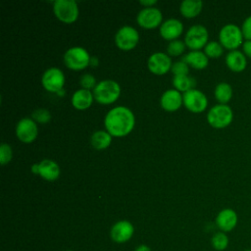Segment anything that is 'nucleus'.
Listing matches in <instances>:
<instances>
[{
  "label": "nucleus",
  "instance_id": "29",
  "mask_svg": "<svg viewBox=\"0 0 251 251\" xmlns=\"http://www.w3.org/2000/svg\"><path fill=\"white\" fill-rule=\"evenodd\" d=\"M31 118L33 121H35L37 123L45 124L51 120V114L48 110L40 108V109H36L32 112Z\"/></svg>",
  "mask_w": 251,
  "mask_h": 251
},
{
  "label": "nucleus",
  "instance_id": "21",
  "mask_svg": "<svg viewBox=\"0 0 251 251\" xmlns=\"http://www.w3.org/2000/svg\"><path fill=\"white\" fill-rule=\"evenodd\" d=\"M183 62L196 70H202L208 66L209 58L204 52L200 50H195L186 54L183 57Z\"/></svg>",
  "mask_w": 251,
  "mask_h": 251
},
{
  "label": "nucleus",
  "instance_id": "16",
  "mask_svg": "<svg viewBox=\"0 0 251 251\" xmlns=\"http://www.w3.org/2000/svg\"><path fill=\"white\" fill-rule=\"evenodd\" d=\"M238 216L231 208H225L221 210L216 217V225L220 231L229 232L237 226Z\"/></svg>",
  "mask_w": 251,
  "mask_h": 251
},
{
  "label": "nucleus",
  "instance_id": "35",
  "mask_svg": "<svg viewBox=\"0 0 251 251\" xmlns=\"http://www.w3.org/2000/svg\"><path fill=\"white\" fill-rule=\"evenodd\" d=\"M133 251H151V249H150V247H149L148 245H146V244H140V245H138Z\"/></svg>",
  "mask_w": 251,
  "mask_h": 251
},
{
  "label": "nucleus",
  "instance_id": "12",
  "mask_svg": "<svg viewBox=\"0 0 251 251\" xmlns=\"http://www.w3.org/2000/svg\"><path fill=\"white\" fill-rule=\"evenodd\" d=\"M134 233L133 225L126 220L115 223L110 229L111 239L116 243H125L130 240Z\"/></svg>",
  "mask_w": 251,
  "mask_h": 251
},
{
  "label": "nucleus",
  "instance_id": "31",
  "mask_svg": "<svg viewBox=\"0 0 251 251\" xmlns=\"http://www.w3.org/2000/svg\"><path fill=\"white\" fill-rule=\"evenodd\" d=\"M171 71L175 75H187L189 69L188 65L185 62L179 61L173 64Z\"/></svg>",
  "mask_w": 251,
  "mask_h": 251
},
{
  "label": "nucleus",
  "instance_id": "28",
  "mask_svg": "<svg viewBox=\"0 0 251 251\" xmlns=\"http://www.w3.org/2000/svg\"><path fill=\"white\" fill-rule=\"evenodd\" d=\"M185 46L186 45L184 42L176 39V40L170 41V43L167 47V51H168L169 55H171V56H179L184 51Z\"/></svg>",
  "mask_w": 251,
  "mask_h": 251
},
{
  "label": "nucleus",
  "instance_id": "15",
  "mask_svg": "<svg viewBox=\"0 0 251 251\" xmlns=\"http://www.w3.org/2000/svg\"><path fill=\"white\" fill-rule=\"evenodd\" d=\"M31 170L33 173L38 174L42 178L48 181H54L60 176V168L58 164L49 159H45L38 164H34Z\"/></svg>",
  "mask_w": 251,
  "mask_h": 251
},
{
  "label": "nucleus",
  "instance_id": "8",
  "mask_svg": "<svg viewBox=\"0 0 251 251\" xmlns=\"http://www.w3.org/2000/svg\"><path fill=\"white\" fill-rule=\"evenodd\" d=\"M139 40V34L137 30L129 25L121 27L115 35V43L117 47L124 51L133 49Z\"/></svg>",
  "mask_w": 251,
  "mask_h": 251
},
{
  "label": "nucleus",
  "instance_id": "25",
  "mask_svg": "<svg viewBox=\"0 0 251 251\" xmlns=\"http://www.w3.org/2000/svg\"><path fill=\"white\" fill-rule=\"evenodd\" d=\"M211 244L215 250L224 251L227 248L229 244L228 236L224 231H218L213 234L211 238Z\"/></svg>",
  "mask_w": 251,
  "mask_h": 251
},
{
  "label": "nucleus",
  "instance_id": "5",
  "mask_svg": "<svg viewBox=\"0 0 251 251\" xmlns=\"http://www.w3.org/2000/svg\"><path fill=\"white\" fill-rule=\"evenodd\" d=\"M64 63L71 70H83L90 64V56L84 48L75 46L64 54Z\"/></svg>",
  "mask_w": 251,
  "mask_h": 251
},
{
  "label": "nucleus",
  "instance_id": "30",
  "mask_svg": "<svg viewBox=\"0 0 251 251\" xmlns=\"http://www.w3.org/2000/svg\"><path fill=\"white\" fill-rule=\"evenodd\" d=\"M13 156V152H12V148L9 144L7 143H2L0 146V162L1 165H6L7 163H9L12 159Z\"/></svg>",
  "mask_w": 251,
  "mask_h": 251
},
{
  "label": "nucleus",
  "instance_id": "38",
  "mask_svg": "<svg viewBox=\"0 0 251 251\" xmlns=\"http://www.w3.org/2000/svg\"><path fill=\"white\" fill-rule=\"evenodd\" d=\"M67 251H74V250H67Z\"/></svg>",
  "mask_w": 251,
  "mask_h": 251
},
{
  "label": "nucleus",
  "instance_id": "14",
  "mask_svg": "<svg viewBox=\"0 0 251 251\" xmlns=\"http://www.w3.org/2000/svg\"><path fill=\"white\" fill-rule=\"evenodd\" d=\"M172 66L173 64L171 58L163 52L153 53L147 62L149 71L158 75L167 74L172 69Z\"/></svg>",
  "mask_w": 251,
  "mask_h": 251
},
{
  "label": "nucleus",
  "instance_id": "27",
  "mask_svg": "<svg viewBox=\"0 0 251 251\" xmlns=\"http://www.w3.org/2000/svg\"><path fill=\"white\" fill-rule=\"evenodd\" d=\"M204 53L208 58H219L224 53V47L218 41H210L204 47Z\"/></svg>",
  "mask_w": 251,
  "mask_h": 251
},
{
  "label": "nucleus",
  "instance_id": "18",
  "mask_svg": "<svg viewBox=\"0 0 251 251\" xmlns=\"http://www.w3.org/2000/svg\"><path fill=\"white\" fill-rule=\"evenodd\" d=\"M182 103V95L176 89H169L165 91L160 100L161 107L168 112H175L178 110Z\"/></svg>",
  "mask_w": 251,
  "mask_h": 251
},
{
  "label": "nucleus",
  "instance_id": "9",
  "mask_svg": "<svg viewBox=\"0 0 251 251\" xmlns=\"http://www.w3.org/2000/svg\"><path fill=\"white\" fill-rule=\"evenodd\" d=\"M182 102L185 108L192 113H202L208 106L206 95L202 91L194 88L182 94Z\"/></svg>",
  "mask_w": 251,
  "mask_h": 251
},
{
  "label": "nucleus",
  "instance_id": "2",
  "mask_svg": "<svg viewBox=\"0 0 251 251\" xmlns=\"http://www.w3.org/2000/svg\"><path fill=\"white\" fill-rule=\"evenodd\" d=\"M92 93L99 104L109 105L118 100L121 94V87L117 81L105 79L96 84Z\"/></svg>",
  "mask_w": 251,
  "mask_h": 251
},
{
  "label": "nucleus",
  "instance_id": "22",
  "mask_svg": "<svg viewBox=\"0 0 251 251\" xmlns=\"http://www.w3.org/2000/svg\"><path fill=\"white\" fill-rule=\"evenodd\" d=\"M203 8V2L201 0H184L180 3V14L188 19L195 18L200 14Z\"/></svg>",
  "mask_w": 251,
  "mask_h": 251
},
{
  "label": "nucleus",
  "instance_id": "20",
  "mask_svg": "<svg viewBox=\"0 0 251 251\" xmlns=\"http://www.w3.org/2000/svg\"><path fill=\"white\" fill-rule=\"evenodd\" d=\"M93 93L87 89H78L72 96V105L77 110L89 108L93 102Z\"/></svg>",
  "mask_w": 251,
  "mask_h": 251
},
{
  "label": "nucleus",
  "instance_id": "6",
  "mask_svg": "<svg viewBox=\"0 0 251 251\" xmlns=\"http://www.w3.org/2000/svg\"><path fill=\"white\" fill-rule=\"evenodd\" d=\"M53 12L58 20L65 24H72L78 17V7L74 0H57L53 4Z\"/></svg>",
  "mask_w": 251,
  "mask_h": 251
},
{
  "label": "nucleus",
  "instance_id": "32",
  "mask_svg": "<svg viewBox=\"0 0 251 251\" xmlns=\"http://www.w3.org/2000/svg\"><path fill=\"white\" fill-rule=\"evenodd\" d=\"M80 85L82 86L83 89H91L96 86V81H95V77L90 75V74H85L80 77V81H79Z\"/></svg>",
  "mask_w": 251,
  "mask_h": 251
},
{
  "label": "nucleus",
  "instance_id": "17",
  "mask_svg": "<svg viewBox=\"0 0 251 251\" xmlns=\"http://www.w3.org/2000/svg\"><path fill=\"white\" fill-rule=\"evenodd\" d=\"M183 31L182 23L176 19H169L160 26V34L166 40H176Z\"/></svg>",
  "mask_w": 251,
  "mask_h": 251
},
{
  "label": "nucleus",
  "instance_id": "26",
  "mask_svg": "<svg viewBox=\"0 0 251 251\" xmlns=\"http://www.w3.org/2000/svg\"><path fill=\"white\" fill-rule=\"evenodd\" d=\"M193 82L192 78L189 77L188 75H174L173 78V85L177 91L181 92H186L189 89H191Z\"/></svg>",
  "mask_w": 251,
  "mask_h": 251
},
{
  "label": "nucleus",
  "instance_id": "3",
  "mask_svg": "<svg viewBox=\"0 0 251 251\" xmlns=\"http://www.w3.org/2000/svg\"><path fill=\"white\" fill-rule=\"evenodd\" d=\"M219 42L224 48L232 51L237 50L239 46H242L244 37L241 27L235 24L225 25L219 32Z\"/></svg>",
  "mask_w": 251,
  "mask_h": 251
},
{
  "label": "nucleus",
  "instance_id": "37",
  "mask_svg": "<svg viewBox=\"0 0 251 251\" xmlns=\"http://www.w3.org/2000/svg\"><path fill=\"white\" fill-rule=\"evenodd\" d=\"M244 251H251V249H245Z\"/></svg>",
  "mask_w": 251,
  "mask_h": 251
},
{
  "label": "nucleus",
  "instance_id": "4",
  "mask_svg": "<svg viewBox=\"0 0 251 251\" xmlns=\"http://www.w3.org/2000/svg\"><path fill=\"white\" fill-rule=\"evenodd\" d=\"M233 120V112L227 104H217L207 113L208 124L215 128H225Z\"/></svg>",
  "mask_w": 251,
  "mask_h": 251
},
{
  "label": "nucleus",
  "instance_id": "11",
  "mask_svg": "<svg viewBox=\"0 0 251 251\" xmlns=\"http://www.w3.org/2000/svg\"><path fill=\"white\" fill-rule=\"evenodd\" d=\"M38 127L29 118H24L16 126V135L24 143H31L37 137Z\"/></svg>",
  "mask_w": 251,
  "mask_h": 251
},
{
  "label": "nucleus",
  "instance_id": "23",
  "mask_svg": "<svg viewBox=\"0 0 251 251\" xmlns=\"http://www.w3.org/2000/svg\"><path fill=\"white\" fill-rule=\"evenodd\" d=\"M112 142V135L105 130H97L92 133L90 143L96 150H103L110 146Z\"/></svg>",
  "mask_w": 251,
  "mask_h": 251
},
{
  "label": "nucleus",
  "instance_id": "10",
  "mask_svg": "<svg viewBox=\"0 0 251 251\" xmlns=\"http://www.w3.org/2000/svg\"><path fill=\"white\" fill-rule=\"evenodd\" d=\"M41 83L47 91L58 93L63 89L65 83V75L60 69L50 68L47 69L42 75Z\"/></svg>",
  "mask_w": 251,
  "mask_h": 251
},
{
  "label": "nucleus",
  "instance_id": "19",
  "mask_svg": "<svg viewBox=\"0 0 251 251\" xmlns=\"http://www.w3.org/2000/svg\"><path fill=\"white\" fill-rule=\"evenodd\" d=\"M227 68L234 73H241L247 67V57L240 50L229 51L226 56Z\"/></svg>",
  "mask_w": 251,
  "mask_h": 251
},
{
  "label": "nucleus",
  "instance_id": "34",
  "mask_svg": "<svg viewBox=\"0 0 251 251\" xmlns=\"http://www.w3.org/2000/svg\"><path fill=\"white\" fill-rule=\"evenodd\" d=\"M242 52L247 58L251 59V40H244L242 43Z\"/></svg>",
  "mask_w": 251,
  "mask_h": 251
},
{
  "label": "nucleus",
  "instance_id": "36",
  "mask_svg": "<svg viewBox=\"0 0 251 251\" xmlns=\"http://www.w3.org/2000/svg\"><path fill=\"white\" fill-rule=\"evenodd\" d=\"M157 1L156 0H145V1H139V4L143 5V6H146V7H152V5L156 4Z\"/></svg>",
  "mask_w": 251,
  "mask_h": 251
},
{
  "label": "nucleus",
  "instance_id": "1",
  "mask_svg": "<svg viewBox=\"0 0 251 251\" xmlns=\"http://www.w3.org/2000/svg\"><path fill=\"white\" fill-rule=\"evenodd\" d=\"M135 118L131 110L125 106L111 109L104 119L106 131L112 136L123 137L127 135L134 127Z\"/></svg>",
  "mask_w": 251,
  "mask_h": 251
},
{
  "label": "nucleus",
  "instance_id": "24",
  "mask_svg": "<svg viewBox=\"0 0 251 251\" xmlns=\"http://www.w3.org/2000/svg\"><path fill=\"white\" fill-rule=\"evenodd\" d=\"M214 95L219 104H227L233 95L232 87L227 82H220L216 85Z\"/></svg>",
  "mask_w": 251,
  "mask_h": 251
},
{
  "label": "nucleus",
  "instance_id": "7",
  "mask_svg": "<svg viewBox=\"0 0 251 251\" xmlns=\"http://www.w3.org/2000/svg\"><path fill=\"white\" fill-rule=\"evenodd\" d=\"M208 37L209 33L204 25H194L186 31L184 43L192 51L200 50L208 43Z\"/></svg>",
  "mask_w": 251,
  "mask_h": 251
},
{
  "label": "nucleus",
  "instance_id": "33",
  "mask_svg": "<svg viewBox=\"0 0 251 251\" xmlns=\"http://www.w3.org/2000/svg\"><path fill=\"white\" fill-rule=\"evenodd\" d=\"M242 34L245 40H251V15L248 16L241 25Z\"/></svg>",
  "mask_w": 251,
  "mask_h": 251
},
{
  "label": "nucleus",
  "instance_id": "13",
  "mask_svg": "<svg viewBox=\"0 0 251 251\" xmlns=\"http://www.w3.org/2000/svg\"><path fill=\"white\" fill-rule=\"evenodd\" d=\"M162 13L154 7H145L137 15V24L144 28H155L162 23Z\"/></svg>",
  "mask_w": 251,
  "mask_h": 251
}]
</instances>
